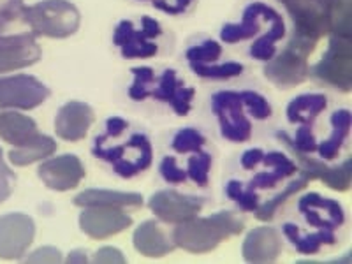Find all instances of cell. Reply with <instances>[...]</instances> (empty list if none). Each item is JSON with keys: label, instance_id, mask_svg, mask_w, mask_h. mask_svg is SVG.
<instances>
[{"label": "cell", "instance_id": "1", "mask_svg": "<svg viewBox=\"0 0 352 264\" xmlns=\"http://www.w3.org/2000/svg\"><path fill=\"white\" fill-rule=\"evenodd\" d=\"M245 229V222L232 212H219L210 217H192L173 231V243L190 254H208L226 238L236 236Z\"/></svg>", "mask_w": 352, "mask_h": 264}, {"label": "cell", "instance_id": "2", "mask_svg": "<svg viewBox=\"0 0 352 264\" xmlns=\"http://www.w3.org/2000/svg\"><path fill=\"white\" fill-rule=\"evenodd\" d=\"M23 23L36 37L64 39L78 32L81 14L69 0H43L34 6H25Z\"/></svg>", "mask_w": 352, "mask_h": 264}, {"label": "cell", "instance_id": "3", "mask_svg": "<svg viewBox=\"0 0 352 264\" xmlns=\"http://www.w3.org/2000/svg\"><path fill=\"white\" fill-rule=\"evenodd\" d=\"M316 41L292 36L287 46L266 62L264 76L278 88L301 85L308 78V56L316 50Z\"/></svg>", "mask_w": 352, "mask_h": 264}, {"label": "cell", "instance_id": "4", "mask_svg": "<svg viewBox=\"0 0 352 264\" xmlns=\"http://www.w3.org/2000/svg\"><path fill=\"white\" fill-rule=\"evenodd\" d=\"M92 155L109 162L115 175L129 180L152 166L153 150L152 143L144 134H134L125 144H115V146H104L96 140Z\"/></svg>", "mask_w": 352, "mask_h": 264}, {"label": "cell", "instance_id": "5", "mask_svg": "<svg viewBox=\"0 0 352 264\" xmlns=\"http://www.w3.org/2000/svg\"><path fill=\"white\" fill-rule=\"evenodd\" d=\"M21 21H0V74L30 67L41 60L43 50L37 43L36 34L30 28L16 30V25Z\"/></svg>", "mask_w": 352, "mask_h": 264}, {"label": "cell", "instance_id": "6", "mask_svg": "<svg viewBox=\"0 0 352 264\" xmlns=\"http://www.w3.org/2000/svg\"><path fill=\"white\" fill-rule=\"evenodd\" d=\"M352 52L351 37L333 36L329 37L328 50L320 60L308 69V74H312L316 80L335 87L342 92H351L352 85Z\"/></svg>", "mask_w": 352, "mask_h": 264}, {"label": "cell", "instance_id": "7", "mask_svg": "<svg viewBox=\"0 0 352 264\" xmlns=\"http://www.w3.org/2000/svg\"><path fill=\"white\" fill-rule=\"evenodd\" d=\"M212 109L219 120L220 132L231 143H245L252 136V124L245 115L240 92L222 90L212 96Z\"/></svg>", "mask_w": 352, "mask_h": 264}, {"label": "cell", "instance_id": "8", "mask_svg": "<svg viewBox=\"0 0 352 264\" xmlns=\"http://www.w3.org/2000/svg\"><path fill=\"white\" fill-rule=\"evenodd\" d=\"M141 30H134V25L129 20H122L115 27L113 34V43L118 46L122 52V56L125 60L131 58H152L157 55L159 48L157 44L152 43L155 37L162 34V27L155 18L143 16L141 18Z\"/></svg>", "mask_w": 352, "mask_h": 264}, {"label": "cell", "instance_id": "9", "mask_svg": "<svg viewBox=\"0 0 352 264\" xmlns=\"http://www.w3.org/2000/svg\"><path fill=\"white\" fill-rule=\"evenodd\" d=\"M50 88L30 74L0 76V108L34 109L48 99Z\"/></svg>", "mask_w": 352, "mask_h": 264}, {"label": "cell", "instance_id": "10", "mask_svg": "<svg viewBox=\"0 0 352 264\" xmlns=\"http://www.w3.org/2000/svg\"><path fill=\"white\" fill-rule=\"evenodd\" d=\"M36 222L25 213H8L0 217V259H21L34 243Z\"/></svg>", "mask_w": 352, "mask_h": 264}, {"label": "cell", "instance_id": "11", "mask_svg": "<svg viewBox=\"0 0 352 264\" xmlns=\"http://www.w3.org/2000/svg\"><path fill=\"white\" fill-rule=\"evenodd\" d=\"M294 21V36L319 41L329 34V18L322 0H278Z\"/></svg>", "mask_w": 352, "mask_h": 264}, {"label": "cell", "instance_id": "12", "mask_svg": "<svg viewBox=\"0 0 352 264\" xmlns=\"http://www.w3.org/2000/svg\"><path fill=\"white\" fill-rule=\"evenodd\" d=\"M203 197L187 196L171 188H164L153 194L148 201L150 210L159 220L166 224H182L185 220L196 217L203 208Z\"/></svg>", "mask_w": 352, "mask_h": 264}, {"label": "cell", "instance_id": "13", "mask_svg": "<svg viewBox=\"0 0 352 264\" xmlns=\"http://www.w3.org/2000/svg\"><path fill=\"white\" fill-rule=\"evenodd\" d=\"M43 184L56 192H67L80 185L85 178V166L76 155L64 153L58 157H48L37 171Z\"/></svg>", "mask_w": 352, "mask_h": 264}, {"label": "cell", "instance_id": "14", "mask_svg": "<svg viewBox=\"0 0 352 264\" xmlns=\"http://www.w3.org/2000/svg\"><path fill=\"white\" fill-rule=\"evenodd\" d=\"M298 210L305 217L308 226L316 228V231H335L342 228L345 222L342 204L317 192H308L301 196L298 201Z\"/></svg>", "mask_w": 352, "mask_h": 264}, {"label": "cell", "instance_id": "15", "mask_svg": "<svg viewBox=\"0 0 352 264\" xmlns=\"http://www.w3.org/2000/svg\"><path fill=\"white\" fill-rule=\"evenodd\" d=\"M132 226L131 215L122 208H106V206H94L85 208L80 215L81 231L92 240H104L115 236Z\"/></svg>", "mask_w": 352, "mask_h": 264}, {"label": "cell", "instance_id": "16", "mask_svg": "<svg viewBox=\"0 0 352 264\" xmlns=\"http://www.w3.org/2000/svg\"><path fill=\"white\" fill-rule=\"evenodd\" d=\"M94 118H96V115H94L92 106L81 102V100H71L56 113V136L64 141H69V143L81 141L88 134V129L92 127Z\"/></svg>", "mask_w": 352, "mask_h": 264}, {"label": "cell", "instance_id": "17", "mask_svg": "<svg viewBox=\"0 0 352 264\" xmlns=\"http://www.w3.org/2000/svg\"><path fill=\"white\" fill-rule=\"evenodd\" d=\"M282 252V240L275 228L261 226L248 232L241 245V254L247 263H273Z\"/></svg>", "mask_w": 352, "mask_h": 264}, {"label": "cell", "instance_id": "18", "mask_svg": "<svg viewBox=\"0 0 352 264\" xmlns=\"http://www.w3.org/2000/svg\"><path fill=\"white\" fill-rule=\"evenodd\" d=\"M150 96L155 97L157 100L168 102L178 116H185L192 108L196 90L192 87H184V81L178 78L176 71L166 69L160 76L159 85L155 87V90L150 92Z\"/></svg>", "mask_w": 352, "mask_h": 264}, {"label": "cell", "instance_id": "19", "mask_svg": "<svg viewBox=\"0 0 352 264\" xmlns=\"http://www.w3.org/2000/svg\"><path fill=\"white\" fill-rule=\"evenodd\" d=\"M72 204L80 208H141L144 199L138 192H124V190H106V188H87L83 192L72 197Z\"/></svg>", "mask_w": 352, "mask_h": 264}, {"label": "cell", "instance_id": "20", "mask_svg": "<svg viewBox=\"0 0 352 264\" xmlns=\"http://www.w3.org/2000/svg\"><path fill=\"white\" fill-rule=\"evenodd\" d=\"M261 9V16H263L264 21H268L270 28L256 43H252L250 46V56L254 60L261 62H268L270 58H273L276 53V43L285 37V23L284 18L278 14L273 8H270L268 4H263L259 2Z\"/></svg>", "mask_w": 352, "mask_h": 264}, {"label": "cell", "instance_id": "21", "mask_svg": "<svg viewBox=\"0 0 352 264\" xmlns=\"http://www.w3.org/2000/svg\"><path fill=\"white\" fill-rule=\"evenodd\" d=\"M132 243L144 257H164L175 250V243L157 224V220H144L143 224L138 226Z\"/></svg>", "mask_w": 352, "mask_h": 264}, {"label": "cell", "instance_id": "22", "mask_svg": "<svg viewBox=\"0 0 352 264\" xmlns=\"http://www.w3.org/2000/svg\"><path fill=\"white\" fill-rule=\"evenodd\" d=\"M263 162L268 169L257 173L252 180H250V185H248V187L254 188V190H257V188H261V190L273 188L278 182L285 180V178H289V176H292L298 171L296 162L289 159V157L282 152L264 153Z\"/></svg>", "mask_w": 352, "mask_h": 264}, {"label": "cell", "instance_id": "23", "mask_svg": "<svg viewBox=\"0 0 352 264\" xmlns=\"http://www.w3.org/2000/svg\"><path fill=\"white\" fill-rule=\"evenodd\" d=\"M39 134L34 118L18 111L0 113V138L12 146H23Z\"/></svg>", "mask_w": 352, "mask_h": 264}, {"label": "cell", "instance_id": "24", "mask_svg": "<svg viewBox=\"0 0 352 264\" xmlns=\"http://www.w3.org/2000/svg\"><path fill=\"white\" fill-rule=\"evenodd\" d=\"M282 232L291 241L292 247L303 256H314L319 252L322 245L336 243L335 231H301L300 226L292 222H285L282 226Z\"/></svg>", "mask_w": 352, "mask_h": 264}, {"label": "cell", "instance_id": "25", "mask_svg": "<svg viewBox=\"0 0 352 264\" xmlns=\"http://www.w3.org/2000/svg\"><path fill=\"white\" fill-rule=\"evenodd\" d=\"M329 124H331V132L320 144H317L316 152L322 160H333L340 153L342 146H344L345 140L349 136L352 124V115L349 109H336L331 116H329Z\"/></svg>", "mask_w": 352, "mask_h": 264}, {"label": "cell", "instance_id": "26", "mask_svg": "<svg viewBox=\"0 0 352 264\" xmlns=\"http://www.w3.org/2000/svg\"><path fill=\"white\" fill-rule=\"evenodd\" d=\"M328 106V97L324 94H301L294 97L285 108V116L291 124L312 125L314 120Z\"/></svg>", "mask_w": 352, "mask_h": 264}, {"label": "cell", "instance_id": "27", "mask_svg": "<svg viewBox=\"0 0 352 264\" xmlns=\"http://www.w3.org/2000/svg\"><path fill=\"white\" fill-rule=\"evenodd\" d=\"M55 152L56 141L43 134V132H39L32 141H28L23 146H14L9 152V160H11V164L18 166V168H25V166L34 164L37 160L48 159Z\"/></svg>", "mask_w": 352, "mask_h": 264}, {"label": "cell", "instance_id": "28", "mask_svg": "<svg viewBox=\"0 0 352 264\" xmlns=\"http://www.w3.org/2000/svg\"><path fill=\"white\" fill-rule=\"evenodd\" d=\"M259 2H254V4L245 8L240 23H226L224 27H222V30H220V39L229 44H236L240 43V41L252 39V37L259 32Z\"/></svg>", "mask_w": 352, "mask_h": 264}, {"label": "cell", "instance_id": "29", "mask_svg": "<svg viewBox=\"0 0 352 264\" xmlns=\"http://www.w3.org/2000/svg\"><path fill=\"white\" fill-rule=\"evenodd\" d=\"M307 185H308V180H307V178H303V176H301L300 180L291 182V184H289L280 194H276L275 197H272L270 201H266V203H263V204H259V206H257L256 212H254L256 219L261 220V222H270V220L275 217L276 210L280 208L285 201L291 199L294 194L301 192L303 188H307Z\"/></svg>", "mask_w": 352, "mask_h": 264}, {"label": "cell", "instance_id": "30", "mask_svg": "<svg viewBox=\"0 0 352 264\" xmlns=\"http://www.w3.org/2000/svg\"><path fill=\"white\" fill-rule=\"evenodd\" d=\"M190 67L199 78L206 80H229L236 78L243 72V65L238 62H226V64L213 65V64H201V62H190Z\"/></svg>", "mask_w": 352, "mask_h": 264}, {"label": "cell", "instance_id": "31", "mask_svg": "<svg viewBox=\"0 0 352 264\" xmlns=\"http://www.w3.org/2000/svg\"><path fill=\"white\" fill-rule=\"evenodd\" d=\"M226 194H228L229 199L234 201L243 212H256V208L261 204L259 196H257L256 190L250 187H245V185L238 180L228 182V185H226Z\"/></svg>", "mask_w": 352, "mask_h": 264}, {"label": "cell", "instance_id": "32", "mask_svg": "<svg viewBox=\"0 0 352 264\" xmlns=\"http://www.w3.org/2000/svg\"><path fill=\"white\" fill-rule=\"evenodd\" d=\"M210 171H212V155L203 150L194 153L187 160V178L197 184L199 187H206L210 182Z\"/></svg>", "mask_w": 352, "mask_h": 264}, {"label": "cell", "instance_id": "33", "mask_svg": "<svg viewBox=\"0 0 352 264\" xmlns=\"http://www.w3.org/2000/svg\"><path fill=\"white\" fill-rule=\"evenodd\" d=\"M204 144H206V138L199 131L192 127H185L176 132L171 146L176 153H196L203 150Z\"/></svg>", "mask_w": 352, "mask_h": 264}, {"label": "cell", "instance_id": "34", "mask_svg": "<svg viewBox=\"0 0 352 264\" xmlns=\"http://www.w3.org/2000/svg\"><path fill=\"white\" fill-rule=\"evenodd\" d=\"M351 175H352V160L347 159L336 168H328L320 180L324 182L326 187L333 188L336 192H345L351 188Z\"/></svg>", "mask_w": 352, "mask_h": 264}, {"label": "cell", "instance_id": "35", "mask_svg": "<svg viewBox=\"0 0 352 264\" xmlns=\"http://www.w3.org/2000/svg\"><path fill=\"white\" fill-rule=\"evenodd\" d=\"M132 76H134V81L129 87V97L132 100H144L146 97H150V88L148 85L155 80V72L150 67H134L131 69Z\"/></svg>", "mask_w": 352, "mask_h": 264}, {"label": "cell", "instance_id": "36", "mask_svg": "<svg viewBox=\"0 0 352 264\" xmlns=\"http://www.w3.org/2000/svg\"><path fill=\"white\" fill-rule=\"evenodd\" d=\"M220 55H222V46H220L219 41H213V39H206L204 43L196 44V46H190V48L185 52L188 64H190V62L212 64V62L219 60Z\"/></svg>", "mask_w": 352, "mask_h": 264}, {"label": "cell", "instance_id": "37", "mask_svg": "<svg viewBox=\"0 0 352 264\" xmlns=\"http://www.w3.org/2000/svg\"><path fill=\"white\" fill-rule=\"evenodd\" d=\"M240 96L241 102L247 108V111L250 113V116H254L257 120H266V118L272 116V106H270L264 96L254 92V90H243V92H240Z\"/></svg>", "mask_w": 352, "mask_h": 264}, {"label": "cell", "instance_id": "38", "mask_svg": "<svg viewBox=\"0 0 352 264\" xmlns=\"http://www.w3.org/2000/svg\"><path fill=\"white\" fill-rule=\"evenodd\" d=\"M294 155L298 157V160H300V171H301V176L303 178H307L308 182L310 180H320L322 178V175H324L326 169L329 168V166H326L322 160H317V159H312V157H308V153H294Z\"/></svg>", "mask_w": 352, "mask_h": 264}, {"label": "cell", "instance_id": "39", "mask_svg": "<svg viewBox=\"0 0 352 264\" xmlns=\"http://www.w3.org/2000/svg\"><path fill=\"white\" fill-rule=\"evenodd\" d=\"M14 185H16V175L6 164L4 150L0 146V204L11 197L12 190H14Z\"/></svg>", "mask_w": 352, "mask_h": 264}, {"label": "cell", "instance_id": "40", "mask_svg": "<svg viewBox=\"0 0 352 264\" xmlns=\"http://www.w3.org/2000/svg\"><path fill=\"white\" fill-rule=\"evenodd\" d=\"M159 171L168 184L180 185L184 184V182H187V173H185V169H182L180 166L176 164L175 157L171 155L164 157V159L160 160Z\"/></svg>", "mask_w": 352, "mask_h": 264}, {"label": "cell", "instance_id": "41", "mask_svg": "<svg viewBox=\"0 0 352 264\" xmlns=\"http://www.w3.org/2000/svg\"><path fill=\"white\" fill-rule=\"evenodd\" d=\"M23 0H0V21L12 23L23 20Z\"/></svg>", "mask_w": 352, "mask_h": 264}, {"label": "cell", "instance_id": "42", "mask_svg": "<svg viewBox=\"0 0 352 264\" xmlns=\"http://www.w3.org/2000/svg\"><path fill=\"white\" fill-rule=\"evenodd\" d=\"M25 261L27 263H62L64 256L55 247H39L32 254H28Z\"/></svg>", "mask_w": 352, "mask_h": 264}, {"label": "cell", "instance_id": "43", "mask_svg": "<svg viewBox=\"0 0 352 264\" xmlns=\"http://www.w3.org/2000/svg\"><path fill=\"white\" fill-rule=\"evenodd\" d=\"M194 0H152V4L155 6L159 11L168 12V14H184L187 8L192 4Z\"/></svg>", "mask_w": 352, "mask_h": 264}, {"label": "cell", "instance_id": "44", "mask_svg": "<svg viewBox=\"0 0 352 264\" xmlns=\"http://www.w3.org/2000/svg\"><path fill=\"white\" fill-rule=\"evenodd\" d=\"M94 263L104 264V263H125V256L122 250L115 247H102L94 254Z\"/></svg>", "mask_w": 352, "mask_h": 264}, {"label": "cell", "instance_id": "45", "mask_svg": "<svg viewBox=\"0 0 352 264\" xmlns=\"http://www.w3.org/2000/svg\"><path fill=\"white\" fill-rule=\"evenodd\" d=\"M129 127V122L120 118V116H111L106 120V132L100 138L104 140H111V138H118L120 134H124Z\"/></svg>", "mask_w": 352, "mask_h": 264}, {"label": "cell", "instance_id": "46", "mask_svg": "<svg viewBox=\"0 0 352 264\" xmlns=\"http://www.w3.org/2000/svg\"><path fill=\"white\" fill-rule=\"evenodd\" d=\"M263 155H264L263 150L250 148V150H247V152L241 153L240 162L245 169H256L257 166L263 162Z\"/></svg>", "mask_w": 352, "mask_h": 264}, {"label": "cell", "instance_id": "47", "mask_svg": "<svg viewBox=\"0 0 352 264\" xmlns=\"http://www.w3.org/2000/svg\"><path fill=\"white\" fill-rule=\"evenodd\" d=\"M88 256L87 252H85L83 248H80V250H72L71 254L67 256V263H88Z\"/></svg>", "mask_w": 352, "mask_h": 264}]
</instances>
